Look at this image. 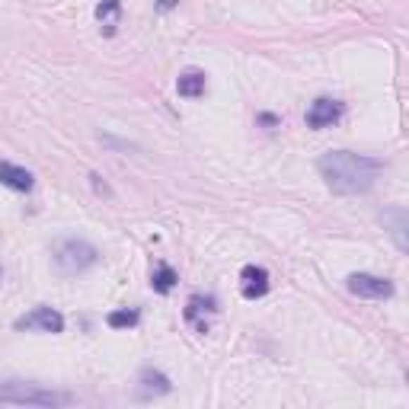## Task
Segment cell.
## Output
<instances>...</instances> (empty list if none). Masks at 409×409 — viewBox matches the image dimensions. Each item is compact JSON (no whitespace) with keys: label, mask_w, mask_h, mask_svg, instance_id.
<instances>
[{"label":"cell","mask_w":409,"mask_h":409,"mask_svg":"<svg viewBox=\"0 0 409 409\" xmlns=\"http://www.w3.org/2000/svg\"><path fill=\"white\" fill-rule=\"evenodd\" d=\"M141 387L138 394L144 396V400H151V396H167L170 390H173V384H170V377L163 375V371H153V367H144L141 371Z\"/></svg>","instance_id":"9"},{"label":"cell","mask_w":409,"mask_h":409,"mask_svg":"<svg viewBox=\"0 0 409 409\" xmlns=\"http://www.w3.org/2000/svg\"><path fill=\"white\" fill-rule=\"evenodd\" d=\"M259 125L275 128V125H278V118H275V115H269V112H263V115H259Z\"/></svg>","instance_id":"17"},{"label":"cell","mask_w":409,"mask_h":409,"mask_svg":"<svg viewBox=\"0 0 409 409\" xmlns=\"http://www.w3.org/2000/svg\"><path fill=\"white\" fill-rule=\"evenodd\" d=\"M348 291L358 294V298H371V301H384L394 294V284L387 278H377V275H367V272H355V275L346 278Z\"/></svg>","instance_id":"4"},{"label":"cell","mask_w":409,"mask_h":409,"mask_svg":"<svg viewBox=\"0 0 409 409\" xmlns=\"http://www.w3.org/2000/svg\"><path fill=\"white\" fill-rule=\"evenodd\" d=\"M90 180H93V189H96L99 195H112V192H109V186H106V182H99V176H96V173H93Z\"/></svg>","instance_id":"16"},{"label":"cell","mask_w":409,"mask_h":409,"mask_svg":"<svg viewBox=\"0 0 409 409\" xmlns=\"http://www.w3.org/2000/svg\"><path fill=\"white\" fill-rule=\"evenodd\" d=\"M16 329H42V333H61L64 329V317L58 310H51V307H35V310H29L26 317L16 320Z\"/></svg>","instance_id":"6"},{"label":"cell","mask_w":409,"mask_h":409,"mask_svg":"<svg viewBox=\"0 0 409 409\" xmlns=\"http://www.w3.org/2000/svg\"><path fill=\"white\" fill-rule=\"evenodd\" d=\"M138 320H141V313L134 310V307L132 310L125 307V310H112L109 317H106V323H109L112 329H132V326H138Z\"/></svg>","instance_id":"14"},{"label":"cell","mask_w":409,"mask_h":409,"mask_svg":"<svg viewBox=\"0 0 409 409\" xmlns=\"http://www.w3.org/2000/svg\"><path fill=\"white\" fill-rule=\"evenodd\" d=\"M205 87H208V77H205V70H182L180 80H176V93L186 99H199L205 96Z\"/></svg>","instance_id":"11"},{"label":"cell","mask_w":409,"mask_h":409,"mask_svg":"<svg viewBox=\"0 0 409 409\" xmlns=\"http://www.w3.org/2000/svg\"><path fill=\"white\" fill-rule=\"evenodd\" d=\"M342 112H346V106L339 103V99H329V96H320L310 103V109H307V128H333L336 122L342 118Z\"/></svg>","instance_id":"5"},{"label":"cell","mask_w":409,"mask_h":409,"mask_svg":"<svg viewBox=\"0 0 409 409\" xmlns=\"http://www.w3.org/2000/svg\"><path fill=\"white\" fill-rule=\"evenodd\" d=\"M0 186L13 189V192H32L35 176L23 167H13V163H0Z\"/></svg>","instance_id":"10"},{"label":"cell","mask_w":409,"mask_h":409,"mask_svg":"<svg viewBox=\"0 0 409 409\" xmlns=\"http://www.w3.org/2000/svg\"><path fill=\"white\" fill-rule=\"evenodd\" d=\"M96 259H99L96 246L80 240V237H68V240H58L55 246H51V265H55V272L64 278L87 272L90 265H96Z\"/></svg>","instance_id":"2"},{"label":"cell","mask_w":409,"mask_h":409,"mask_svg":"<svg viewBox=\"0 0 409 409\" xmlns=\"http://www.w3.org/2000/svg\"><path fill=\"white\" fill-rule=\"evenodd\" d=\"M317 170L336 195H365L381 176L384 163L352 151H329L317 160Z\"/></svg>","instance_id":"1"},{"label":"cell","mask_w":409,"mask_h":409,"mask_svg":"<svg viewBox=\"0 0 409 409\" xmlns=\"http://www.w3.org/2000/svg\"><path fill=\"white\" fill-rule=\"evenodd\" d=\"M118 13H122V0H103V4L96 7V20H99V23H106V35L115 32Z\"/></svg>","instance_id":"13"},{"label":"cell","mask_w":409,"mask_h":409,"mask_svg":"<svg viewBox=\"0 0 409 409\" xmlns=\"http://www.w3.org/2000/svg\"><path fill=\"white\" fill-rule=\"evenodd\" d=\"M381 221H384V227H390V237H394L396 250L406 253V250H409V240H406L409 215H406L403 208H390V211H384V215H381Z\"/></svg>","instance_id":"8"},{"label":"cell","mask_w":409,"mask_h":409,"mask_svg":"<svg viewBox=\"0 0 409 409\" xmlns=\"http://www.w3.org/2000/svg\"><path fill=\"white\" fill-rule=\"evenodd\" d=\"M176 282H180V275H176L170 265H157V269H153V275H151V288L157 294H170L176 288Z\"/></svg>","instance_id":"12"},{"label":"cell","mask_w":409,"mask_h":409,"mask_svg":"<svg viewBox=\"0 0 409 409\" xmlns=\"http://www.w3.org/2000/svg\"><path fill=\"white\" fill-rule=\"evenodd\" d=\"M0 403H10V406H68V403H74V396L61 394V390L35 387V384L10 381L7 387H0Z\"/></svg>","instance_id":"3"},{"label":"cell","mask_w":409,"mask_h":409,"mask_svg":"<svg viewBox=\"0 0 409 409\" xmlns=\"http://www.w3.org/2000/svg\"><path fill=\"white\" fill-rule=\"evenodd\" d=\"M176 4H180V0H157V10H163V13H167V10H173Z\"/></svg>","instance_id":"18"},{"label":"cell","mask_w":409,"mask_h":409,"mask_svg":"<svg viewBox=\"0 0 409 409\" xmlns=\"http://www.w3.org/2000/svg\"><path fill=\"white\" fill-rule=\"evenodd\" d=\"M211 310H215V298H199V294H195V298H189L186 320L199 326V317H201V313H211Z\"/></svg>","instance_id":"15"},{"label":"cell","mask_w":409,"mask_h":409,"mask_svg":"<svg viewBox=\"0 0 409 409\" xmlns=\"http://www.w3.org/2000/svg\"><path fill=\"white\" fill-rule=\"evenodd\" d=\"M240 291H243V298L246 301H256V298H263L265 291H269V272L263 269V265H243V272H240Z\"/></svg>","instance_id":"7"}]
</instances>
